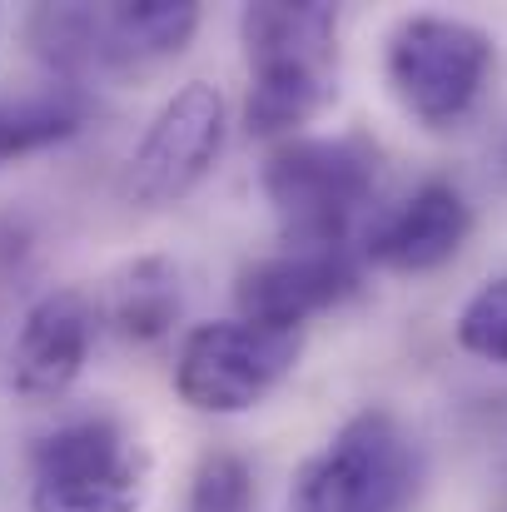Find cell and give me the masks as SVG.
Listing matches in <instances>:
<instances>
[{
  "mask_svg": "<svg viewBox=\"0 0 507 512\" xmlns=\"http://www.w3.org/2000/svg\"><path fill=\"white\" fill-rule=\"evenodd\" d=\"M249 60L244 120L264 140H294L299 125L334 105L338 5L324 0H259L239 15Z\"/></svg>",
  "mask_w": 507,
  "mask_h": 512,
  "instance_id": "obj_1",
  "label": "cell"
},
{
  "mask_svg": "<svg viewBox=\"0 0 507 512\" xmlns=\"http://www.w3.org/2000/svg\"><path fill=\"white\" fill-rule=\"evenodd\" d=\"M259 189L289 249H348L358 214L378 194V150L358 135H294L269 150Z\"/></svg>",
  "mask_w": 507,
  "mask_h": 512,
  "instance_id": "obj_2",
  "label": "cell"
},
{
  "mask_svg": "<svg viewBox=\"0 0 507 512\" xmlns=\"http://www.w3.org/2000/svg\"><path fill=\"white\" fill-rule=\"evenodd\" d=\"M418 453L388 408L353 413L334 438L299 463L284 512H408Z\"/></svg>",
  "mask_w": 507,
  "mask_h": 512,
  "instance_id": "obj_3",
  "label": "cell"
},
{
  "mask_svg": "<svg viewBox=\"0 0 507 512\" xmlns=\"http://www.w3.org/2000/svg\"><path fill=\"white\" fill-rule=\"evenodd\" d=\"M150 453L115 418H75L30 453V512H140Z\"/></svg>",
  "mask_w": 507,
  "mask_h": 512,
  "instance_id": "obj_4",
  "label": "cell"
},
{
  "mask_svg": "<svg viewBox=\"0 0 507 512\" xmlns=\"http://www.w3.org/2000/svg\"><path fill=\"white\" fill-rule=\"evenodd\" d=\"M493 35L453 15H403L388 35L383 70L398 105L443 130L473 115L493 75Z\"/></svg>",
  "mask_w": 507,
  "mask_h": 512,
  "instance_id": "obj_5",
  "label": "cell"
},
{
  "mask_svg": "<svg viewBox=\"0 0 507 512\" xmlns=\"http://www.w3.org/2000/svg\"><path fill=\"white\" fill-rule=\"evenodd\" d=\"M299 348H304L299 334L264 329L249 319L194 324L174 358V393L194 413H219V418L249 413L294 373Z\"/></svg>",
  "mask_w": 507,
  "mask_h": 512,
  "instance_id": "obj_6",
  "label": "cell"
},
{
  "mask_svg": "<svg viewBox=\"0 0 507 512\" xmlns=\"http://www.w3.org/2000/svg\"><path fill=\"white\" fill-rule=\"evenodd\" d=\"M224 140H229V105L219 85L184 80L160 105V115L150 120V130L140 135L130 155V170H125L130 199H140L145 209L179 204L219 165Z\"/></svg>",
  "mask_w": 507,
  "mask_h": 512,
  "instance_id": "obj_7",
  "label": "cell"
},
{
  "mask_svg": "<svg viewBox=\"0 0 507 512\" xmlns=\"http://www.w3.org/2000/svg\"><path fill=\"white\" fill-rule=\"evenodd\" d=\"M353 289H358V264L348 249H284V254L254 259L239 274L234 304H239V319L249 324L299 334V324L343 304Z\"/></svg>",
  "mask_w": 507,
  "mask_h": 512,
  "instance_id": "obj_8",
  "label": "cell"
},
{
  "mask_svg": "<svg viewBox=\"0 0 507 512\" xmlns=\"http://www.w3.org/2000/svg\"><path fill=\"white\" fill-rule=\"evenodd\" d=\"M468 234H473V209L463 189L448 179H423L408 199H398L383 219H373L363 254L388 274H433L448 259H458Z\"/></svg>",
  "mask_w": 507,
  "mask_h": 512,
  "instance_id": "obj_9",
  "label": "cell"
},
{
  "mask_svg": "<svg viewBox=\"0 0 507 512\" xmlns=\"http://www.w3.org/2000/svg\"><path fill=\"white\" fill-rule=\"evenodd\" d=\"M90 339H95V309L80 289L40 294L25 309L20 334L10 343V388L30 403L60 398L80 378L90 358Z\"/></svg>",
  "mask_w": 507,
  "mask_h": 512,
  "instance_id": "obj_10",
  "label": "cell"
},
{
  "mask_svg": "<svg viewBox=\"0 0 507 512\" xmlns=\"http://www.w3.org/2000/svg\"><path fill=\"white\" fill-rule=\"evenodd\" d=\"M110 319L125 339L135 343L165 339L179 324V269L160 254H145V259L125 264L110 279Z\"/></svg>",
  "mask_w": 507,
  "mask_h": 512,
  "instance_id": "obj_11",
  "label": "cell"
},
{
  "mask_svg": "<svg viewBox=\"0 0 507 512\" xmlns=\"http://www.w3.org/2000/svg\"><path fill=\"white\" fill-rule=\"evenodd\" d=\"M85 110L70 95H25L0 100V165H15L25 155H40L50 145H65L80 130Z\"/></svg>",
  "mask_w": 507,
  "mask_h": 512,
  "instance_id": "obj_12",
  "label": "cell"
},
{
  "mask_svg": "<svg viewBox=\"0 0 507 512\" xmlns=\"http://www.w3.org/2000/svg\"><path fill=\"white\" fill-rule=\"evenodd\" d=\"M254 508V473L239 453H204L189 478V512H249Z\"/></svg>",
  "mask_w": 507,
  "mask_h": 512,
  "instance_id": "obj_13",
  "label": "cell"
},
{
  "mask_svg": "<svg viewBox=\"0 0 507 512\" xmlns=\"http://www.w3.org/2000/svg\"><path fill=\"white\" fill-rule=\"evenodd\" d=\"M458 343L473 358L503 363L507 368V274L488 279L458 314Z\"/></svg>",
  "mask_w": 507,
  "mask_h": 512,
  "instance_id": "obj_14",
  "label": "cell"
}]
</instances>
